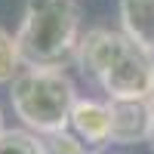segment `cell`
<instances>
[{"mask_svg": "<svg viewBox=\"0 0 154 154\" xmlns=\"http://www.w3.org/2000/svg\"><path fill=\"white\" fill-rule=\"evenodd\" d=\"M151 77H154V56L130 40L120 59L99 77V83L108 93V99H148Z\"/></svg>", "mask_w": 154, "mask_h": 154, "instance_id": "obj_3", "label": "cell"}, {"mask_svg": "<svg viewBox=\"0 0 154 154\" xmlns=\"http://www.w3.org/2000/svg\"><path fill=\"white\" fill-rule=\"evenodd\" d=\"M148 102L154 105V77H151V89H148Z\"/></svg>", "mask_w": 154, "mask_h": 154, "instance_id": "obj_11", "label": "cell"}, {"mask_svg": "<svg viewBox=\"0 0 154 154\" xmlns=\"http://www.w3.org/2000/svg\"><path fill=\"white\" fill-rule=\"evenodd\" d=\"M22 53L16 43V34H9L6 28H0V83H9L12 77L22 71Z\"/></svg>", "mask_w": 154, "mask_h": 154, "instance_id": "obj_9", "label": "cell"}, {"mask_svg": "<svg viewBox=\"0 0 154 154\" xmlns=\"http://www.w3.org/2000/svg\"><path fill=\"white\" fill-rule=\"evenodd\" d=\"M71 130L83 139V145L89 148H102L108 145V133H111V114H108V102H96V99H77L71 108Z\"/></svg>", "mask_w": 154, "mask_h": 154, "instance_id": "obj_6", "label": "cell"}, {"mask_svg": "<svg viewBox=\"0 0 154 154\" xmlns=\"http://www.w3.org/2000/svg\"><path fill=\"white\" fill-rule=\"evenodd\" d=\"M130 46V37L123 31H111V28H89L86 34H80L77 40V65L83 74H93L96 80L105 74L114 62L120 59V53Z\"/></svg>", "mask_w": 154, "mask_h": 154, "instance_id": "obj_4", "label": "cell"}, {"mask_svg": "<svg viewBox=\"0 0 154 154\" xmlns=\"http://www.w3.org/2000/svg\"><path fill=\"white\" fill-rule=\"evenodd\" d=\"M80 3L77 0H28L16 31L25 65L62 68L77 53Z\"/></svg>", "mask_w": 154, "mask_h": 154, "instance_id": "obj_1", "label": "cell"}, {"mask_svg": "<svg viewBox=\"0 0 154 154\" xmlns=\"http://www.w3.org/2000/svg\"><path fill=\"white\" fill-rule=\"evenodd\" d=\"M9 102L16 117L31 133L53 136L59 130H68L77 89L62 68L28 65L9 80Z\"/></svg>", "mask_w": 154, "mask_h": 154, "instance_id": "obj_2", "label": "cell"}, {"mask_svg": "<svg viewBox=\"0 0 154 154\" xmlns=\"http://www.w3.org/2000/svg\"><path fill=\"white\" fill-rule=\"evenodd\" d=\"M148 142H151V148H154V120H151V133H148Z\"/></svg>", "mask_w": 154, "mask_h": 154, "instance_id": "obj_12", "label": "cell"}, {"mask_svg": "<svg viewBox=\"0 0 154 154\" xmlns=\"http://www.w3.org/2000/svg\"><path fill=\"white\" fill-rule=\"evenodd\" d=\"M120 25L133 43L154 56V0H120Z\"/></svg>", "mask_w": 154, "mask_h": 154, "instance_id": "obj_7", "label": "cell"}, {"mask_svg": "<svg viewBox=\"0 0 154 154\" xmlns=\"http://www.w3.org/2000/svg\"><path fill=\"white\" fill-rule=\"evenodd\" d=\"M108 114H111L108 142L114 145L148 142L151 120H154V105L148 99H108Z\"/></svg>", "mask_w": 154, "mask_h": 154, "instance_id": "obj_5", "label": "cell"}, {"mask_svg": "<svg viewBox=\"0 0 154 154\" xmlns=\"http://www.w3.org/2000/svg\"><path fill=\"white\" fill-rule=\"evenodd\" d=\"M43 145H46V154H86L83 139L77 136L71 126L53 133V136H43Z\"/></svg>", "mask_w": 154, "mask_h": 154, "instance_id": "obj_10", "label": "cell"}, {"mask_svg": "<svg viewBox=\"0 0 154 154\" xmlns=\"http://www.w3.org/2000/svg\"><path fill=\"white\" fill-rule=\"evenodd\" d=\"M0 154H46L43 136L25 130H3L0 133Z\"/></svg>", "mask_w": 154, "mask_h": 154, "instance_id": "obj_8", "label": "cell"}, {"mask_svg": "<svg viewBox=\"0 0 154 154\" xmlns=\"http://www.w3.org/2000/svg\"><path fill=\"white\" fill-rule=\"evenodd\" d=\"M0 133H3V111H0Z\"/></svg>", "mask_w": 154, "mask_h": 154, "instance_id": "obj_13", "label": "cell"}]
</instances>
